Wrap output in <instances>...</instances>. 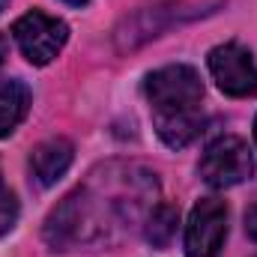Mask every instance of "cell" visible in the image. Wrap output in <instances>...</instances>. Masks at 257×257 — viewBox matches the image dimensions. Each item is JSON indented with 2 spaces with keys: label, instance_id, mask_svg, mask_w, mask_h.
<instances>
[{
  "label": "cell",
  "instance_id": "12",
  "mask_svg": "<svg viewBox=\"0 0 257 257\" xmlns=\"http://www.w3.org/2000/svg\"><path fill=\"white\" fill-rule=\"evenodd\" d=\"M18 221V197L9 189H0V236H6Z\"/></svg>",
  "mask_w": 257,
  "mask_h": 257
},
{
  "label": "cell",
  "instance_id": "6",
  "mask_svg": "<svg viewBox=\"0 0 257 257\" xmlns=\"http://www.w3.org/2000/svg\"><path fill=\"white\" fill-rule=\"evenodd\" d=\"M227 236V206L218 197H200L186 224V254L218 257Z\"/></svg>",
  "mask_w": 257,
  "mask_h": 257
},
{
  "label": "cell",
  "instance_id": "17",
  "mask_svg": "<svg viewBox=\"0 0 257 257\" xmlns=\"http://www.w3.org/2000/svg\"><path fill=\"white\" fill-rule=\"evenodd\" d=\"M254 138H257V120H254Z\"/></svg>",
  "mask_w": 257,
  "mask_h": 257
},
{
  "label": "cell",
  "instance_id": "7",
  "mask_svg": "<svg viewBox=\"0 0 257 257\" xmlns=\"http://www.w3.org/2000/svg\"><path fill=\"white\" fill-rule=\"evenodd\" d=\"M206 63H209L212 81L218 84L221 93L236 96V99H245V96L257 93V63L242 45H236V42L218 45L209 51Z\"/></svg>",
  "mask_w": 257,
  "mask_h": 257
},
{
  "label": "cell",
  "instance_id": "18",
  "mask_svg": "<svg viewBox=\"0 0 257 257\" xmlns=\"http://www.w3.org/2000/svg\"><path fill=\"white\" fill-rule=\"evenodd\" d=\"M0 189H3V186H0Z\"/></svg>",
  "mask_w": 257,
  "mask_h": 257
},
{
  "label": "cell",
  "instance_id": "14",
  "mask_svg": "<svg viewBox=\"0 0 257 257\" xmlns=\"http://www.w3.org/2000/svg\"><path fill=\"white\" fill-rule=\"evenodd\" d=\"M6 51H9V45H6V39L0 36V63H3V57H6Z\"/></svg>",
  "mask_w": 257,
  "mask_h": 257
},
{
  "label": "cell",
  "instance_id": "8",
  "mask_svg": "<svg viewBox=\"0 0 257 257\" xmlns=\"http://www.w3.org/2000/svg\"><path fill=\"white\" fill-rule=\"evenodd\" d=\"M75 159V147L66 141V138H51V141H42L33 156H30V171L36 177L39 186H54Z\"/></svg>",
  "mask_w": 257,
  "mask_h": 257
},
{
  "label": "cell",
  "instance_id": "15",
  "mask_svg": "<svg viewBox=\"0 0 257 257\" xmlns=\"http://www.w3.org/2000/svg\"><path fill=\"white\" fill-rule=\"evenodd\" d=\"M66 3H72V6H84L87 0H66Z\"/></svg>",
  "mask_w": 257,
  "mask_h": 257
},
{
  "label": "cell",
  "instance_id": "11",
  "mask_svg": "<svg viewBox=\"0 0 257 257\" xmlns=\"http://www.w3.org/2000/svg\"><path fill=\"white\" fill-rule=\"evenodd\" d=\"M177 224H180V209L174 203H159L147 221V239L156 245V248H165L174 233H177Z\"/></svg>",
  "mask_w": 257,
  "mask_h": 257
},
{
  "label": "cell",
  "instance_id": "13",
  "mask_svg": "<svg viewBox=\"0 0 257 257\" xmlns=\"http://www.w3.org/2000/svg\"><path fill=\"white\" fill-rule=\"evenodd\" d=\"M245 233L257 242V203L248 206V212H245Z\"/></svg>",
  "mask_w": 257,
  "mask_h": 257
},
{
  "label": "cell",
  "instance_id": "2",
  "mask_svg": "<svg viewBox=\"0 0 257 257\" xmlns=\"http://www.w3.org/2000/svg\"><path fill=\"white\" fill-rule=\"evenodd\" d=\"M251 174H254V159H251V150L242 138L224 135V138L212 141L206 147V153L200 156V177L212 189L239 186Z\"/></svg>",
  "mask_w": 257,
  "mask_h": 257
},
{
  "label": "cell",
  "instance_id": "9",
  "mask_svg": "<svg viewBox=\"0 0 257 257\" xmlns=\"http://www.w3.org/2000/svg\"><path fill=\"white\" fill-rule=\"evenodd\" d=\"M153 123H156L159 138L171 150H183L203 132V114H200V108L197 111H177V114H153Z\"/></svg>",
  "mask_w": 257,
  "mask_h": 257
},
{
  "label": "cell",
  "instance_id": "4",
  "mask_svg": "<svg viewBox=\"0 0 257 257\" xmlns=\"http://www.w3.org/2000/svg\"><path fill=\"white\" fill-rule=\"evenodd\" d=\"M203 6H186V3H156V6H144L138 9L132 18H126L117 27V48L132 51L138 45H144L147 39L159 36L162 30L180 24V21H192L197 15H203Z\"/></svg>",
  "mask_w": 257,
  "mask_h": 257
},
{
  "label": "cell",
  "instance_id": "3",
  "mask_svg": "<svg viewBox=\"0 0 257 257\" xmlns=\"http://www.w3.org/2000/svg\"><path fill=\"white\" fill-rule=\"evenodd\" d=\"M12 36H15L21 54L33 66H48L63 51L66 39H69V27L60 18H54L42 9H33L12 24Z\"/></svg>",
  "mask_w": 257,
  "mask_h": 257
},
{
  "label": "cell",
  "instance_id": "5",
  "mask_svg": "<svg viewBox=\"0 0 257 257\" xmlns=\"http://www.w3.org/2000/svg\"><path fill=\"white\" fill-rule=\"evenodd\" d=\"M99 227L102 224L96 221V212H93V203L87 200V192H75L48 215L45 239L54 248H69L75 242L93 239L99 233Z\"/></svg>",
  "mask_w": 257,
  "mask_h": 257
},
{
  "label": "cell",
  "instance_id": "1",
  "mask_svg": "<svg viewBox=\"0 0 257 257\" xmlns=\"http://www.w3.org/2000/svg\"><path fill=\"white\" fill-rule=\"evenodd\" d=\"M147 99L153 114H177V111H197L203 99L200 75L192 66H165L147 78Z\"/></svg>",
  "mask_w": 257,
  "mask_h": 257
},
{
  "label": "cell",
  "instance_id": "16",
  "mask_svg": "<svg viewBox=\"0 0 257 257\" xmlns=\"http://www.w3.org/2000/svg\"><path fill=\"white\" fill-rule=\"evenodd\" d=\"M6 3H9V0H0V12H3V9H6Z\"/></svg>",
  "mask_w": 257,
  "mask_h": 257
},
{
  "label": "cell",
  "instance_id": "10",
  "mask_svg": "<svg viewBox=\"0 0 257 257\" xmlns=\"http://www.w3.org/2000/svg\"><path fill=\"white\" fill-rule=\"evenodd\" d=\"M30 108V90L21 81H3L0 84V138H9Z\"/></svg>",
  "mask_w": 257,
  "mask_h": 257
}]
</instances>
